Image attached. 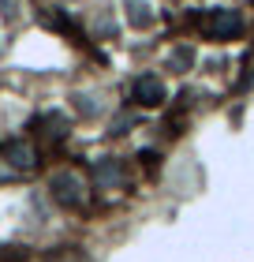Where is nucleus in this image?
<instances>
[{
  "label": "nucleus",
  "mask_w": 254,
  "mask_h": 262,
  "mask_svg": "<svg viewBox=\"0 0 254 262\" xmlns=\"http://www.w3.org/2000/svg\"><path fill=\"white\" fill-rule=\"evenodd\" d=\"M94 180H98V187H120L127 180L124 165H120L116 158H101L98 165H94Z\"/></svg>",
  "instance_id": "2"
},
{
  "label": "nucleus",
  "mask_w": 254,
  "mask_h": 262,
  "mask_svg": "<svg viewBox=\"0 0 254 262\" xmlns=\"http://www.w3.org/2000/svg\"><path fill=\"white\" fill-rule=\"evenodd\" d=\"M4 158H8V165H15V169H22V172L38 169V154H34L30 142H8V146H4Z\"/></svg>",
  "instance_id": "3"
},
{
  "label": "nucleus",
  "mask_w": 254,
  "mask_h": 262,
  "mask_svg": "<svg viewBox=\"0 0 254 262\" xmlns=\"http://www.w3.org/2000/svg\"><path fill=\"white\" fill-rule=\"evenodd\" d=\"M135 98H138L142 105H161V98H165V86H161V79H153V75H142V79L135 82Z\"/></svg>",
  "instance_id": "4"
},
{
  "label": "nucleus",
  "mask_w": 254,
  "mask_h": 262,
  "mask_svg": "<svg viewBox=\"0 0 254 262\" xmlns=\"http://www.w3.org/2000/svg\"><path fill=\"white\" fill-rule=\"evenodd\" d=\"M205 30H210L213 38H232V34L239 30V19L232 15V11H217V15L205 19Z\"/></svg>",
  "instance_id": "5"
},
{
  "label": "nucleus",
  "mask_w": 254,
  "mask_h": 262,
  "mask_svg": "<svg viewBox=\"0 0 254 262\" xmlns=\"http://www.w3.org/2000/svg\"><path fill=\"white\" fill-rule=\"evenodd\" d=\"M127 8H131V19H135V23H146V19H150V11H146V4H138V0H131Z\"/></svg>",
  "instance_id": "6"
},
{
  "label": "nucleus",
  "mask_w": 254,
  "mask_h": 262,
  "mask_svg": "<svg viewBox=\"0 0 254 262\" xmlns=\"http://www.w3.org/2000/svg\"><path fill=\"white\" fill-rule=\"evenodd\" d=\"M49 195H53V202H60V206H79V202H82V184H79V176L56 172L53 184H49Z\"/></svg>",
  "instance_id": "1"
}]
</instances>
